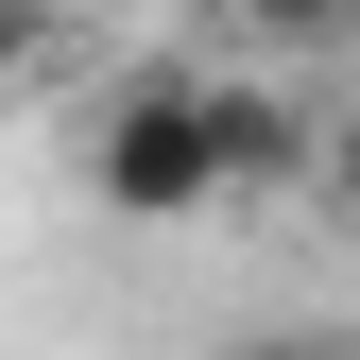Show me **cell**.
I'll return each mask as SVG.
<instances>
[{
  "label": "cell",
  "mask_w": 360,
  "mask_h": 360,
  "mask_svg": "<svg viewBox=\"0 0 360 360\" xmlns=\"http://www.w3.org/2000/svg\"><path fill=\"white\" fill-rule=\"evenodd\" d=\"M86 189L120 223H206L223 172H206V69H120L103 120H86Z\"/></svg>",
  "instance_id": "cell-1"
},
{
  "label": "cell",
  "mask_w": 360,
  "mask_h": 360,
  "mask_svg": "<svg viewBox=\"0 0 360 360\" xmlns=\"http://www.w3.org/2000/svg\"><path fill=\"white\" fill-rule=\"evenodd\" d=\"M206 172H223V206L309 189V120H292V86H223V69H206Z\"/></svg>",
  "instance_id": "cell-2"
},
{
  "label": "cell",
  "mask_w": 360,
  "mask_h": 360,
  "mask_svg": "<svg viewBox=\"0 0 360 360\" xmlns=\"http://www.w3.org/2000/svg\"><path fill=\"white\" fill-rule=\"evenodd\" d=\"M52 34H69V0H0V103L52 69Z\"/></svg>",
  "instance_id": "cell-3"
},
{
  "label": "cell",
  "mask_w": 360,
  "mask_h": 360,
  "mask_svg": "<svg viewBox=\"0 0 360 360\" xmlns=\"http://www.w3.org/2000/svg\"><path fill=\"white\" fill-rule=\"evenodd\" d=\"M240 18L275 34V52H326V34H343V0H240Z\"/></svg>",
  "instance_id": "cell-4"
},
{
  "label": "cell",
  "mask_w": 360,
  "mask_h": 360,
  "mask_svg": "<svg viewBox=\"0 0 360 360\" xmlns=\"http://www.w3.org/2000/svg\"><path fill=\"white\" fill-rule=\"evenodd\" d=\"M240 360H326V343H240Z\"/></svg>",
  "instance_id": "cell-5"
},
{
  "label": "cell",
  "mask_w": 360,
  "mask_h": 360,
  "mask_svg": "<svg viewBox=\"0 0 360 360\" xmlns=\"http://www.w3.org/2000/svg\"><path fill=\"white\" fill-rule=\"evenodd\" d=\"M343 189H360V155H343Z\"/></svg>",
  "instance_id": "cell-6"
}]
</instances>
